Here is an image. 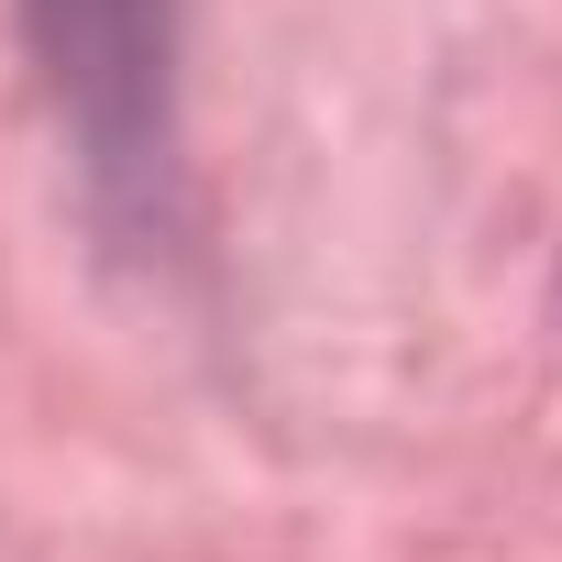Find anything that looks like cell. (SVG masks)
I'll return each instance as SVG.
<instances>
[{
	"mask_svg": "<svg viewBox=\"0 0 562 562\" xmlns=\"http://www.w3.org/2000/svg\"><path fill=\"white\" fill-rule=\"evenodd\" d=\"M56 111L100 188L166 177V67H177V0H23Z\"/></svg>",
	"mask_w": 562,
	"mask_h": 562,
	"instance_id": "1",
	"label": "cell"
}]
</instances>
